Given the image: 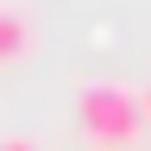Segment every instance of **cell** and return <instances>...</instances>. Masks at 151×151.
I'll list each match as a JSON object with an SVG mask.
<instances>
[{
    "mask_svg": "<svg viewBox=\"0 0 151 151\" xmlns=\"http://www.w3.org/2000/svg\"><path fill=\"white\" fill-rule=\"evenodd\" d=\"M25 50H32V25L13 6H0V63H13V57H25Z\"/></svg>",
    "mask_w": 151,
    "mask_h": 151,
    "instance_id": "obj_2",
    "label": "cell"
},
{
    "mask_svg": "<svg viewBox=\"0 0 151 151\" xmlns=\"http://www.w3.org/2000/svg\"><path fill=\"white\" fill-rule=\"evenodd\" d=\"M139 101H145V113H151V88H145V94H139Z\"/></svg>",
    "mask_w": 151,
    "mask_h": 151,
    "instance_id": "obj_4",
    "label": "cell"
},
{
    "mask_svg": "<svg viewBox=\"0 0 151 151\" xmlns=\"http://www.w3.org/2000/svg\"><path fill=\"white\" fill-rule=\"evenodd\" d=\"M0 151H38L32 139H0Z\"/></svg>",
    "mask_w": 151,
    "mask_h": 151,
    "instance_id": "obj_3",
    "label": "cell"
},
{
    "mask_svg": "<svg viewBox=\"0 0 151 151\" xmlns=\"http://www.w3.org/2000/svg\"><path fill=\"white\" fill-rule=\"evenodd\" d=\"M82 126L94 145H132L145 126V101L126 82H88L82 88Z\"/></svg>",
    "mask_w": 151,
    "mask_h": 151,
    "instance_id": "obj_1",
    "label": "cell"
}]
</instances>
